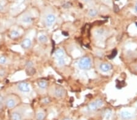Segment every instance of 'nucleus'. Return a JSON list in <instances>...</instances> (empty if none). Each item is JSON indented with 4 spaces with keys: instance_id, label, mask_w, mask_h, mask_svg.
Here are the masks:
<instances>
[{
    "instance_id": "obj_1",
    "label": "nucleus",
    "mask_w": 137,
    "mask_h": 120,
    "mask_svg": "<svg viewBox=\"0 0 137 120\" xmlns=\"http://www.w3.org/2000/svg\"><path fill=\"white\" fill-rule=\"evenodd\" d=\"M15 92L20 94H28L31 91L30 84L26 81H20L17 82L13 87Z\"/></svg>"
},
{
    "instance_id": "obj_2",
    "label": "nucleus",
    "mask_w": 137,
    "mask_h": 120,
    "mask_svg": "<svg viewBox=\"0 0 137 120\" xmlns=\"http://www.w3.org/2000/svg\"><path fill=\"white\" fill-rule=\"evenodd\" d=\"M19 99H20L19 97L14 93H10L5 96L4 106H6L8 109H12L18 104Z\"/></svg>"
},
{
    "instance_id": "obj_3",
    "label": "nucleus",
    "mask_w": 137,
    "mask_h": 120,
    "mask_svg": "<svg viewBox=\"0 0 137 120\" xmlns=\"http://www.w3.org/2000/svg\"><path fill=\"white\" fill-rule=\"evenodd\" d=\"M77 66L80 70H89L92 66V62H91V58L88 57H85L80 58L77 62Z\"/></svg>"
},
{
    "instance_id": "obj_4",
    "label": "nucleus",
    "mask_w": 137,
    "mask_h": 120,
    "mask_svg": "<svg viewBox=\"0 0 137 120\" xmlns=\"http://www.w3.org/2000/svg\"><path fill=\"white\" fill-rule=\"evenodd\" d=\"M55 58L59 66H64L66 64L65 53L62 49H58L54 53Z\"/></svg>"
},
{
    "instance_id": "obj_5",
    "label": "nucleus",
    "mask_w": 137,
    "mask_h": 120,
    "mask_svg": "<svg viewBox=\"0 0 137 120\" xmlns=\"http://www.w3.org/2000/svg\"><path fill=\"white\" fill-rule=\"evenodd\" d=\"M104 105V102L103 100L100 99H97L95 101L91 102L88 105L87 107V110L90 112H95L99 109V108L101 107Z\"/></svg>"
},
{
    "instance_id": "obj_6",
    "label": "nucleus",
    "mask_w": 137,
    "mask_h": 120,
    "mask_svg": "<svg viewBox=\"0 0 137 120\" xmlns=\"http://www.w3.org/2000/svg\"><path fill=\"white\" fill-rule=\"evenodd\" d=\"M119 117L121 120H134L135 118V115L131 110L123 109L119 112Z\"/></svg>"
},
{
    "instance_id": "obj_7",
    "label": "nucleus",
    "mask_w": 137,
    "mask_h": 120,
    "mask_svg": "<svg viewBox=\"0 0 137 120\" xmlns=\"http://www.w3.org/2000/svg\"><path fill=\"white\" fill-rule=\"evenodd\" d=\"M56 21V16L54 13H47L44 18V24L47 27H51L54 25Z\"/></svg>"
},
{
    "instance_id": "obj_8",
    "label": "nucleus",
    "mask_w": 137,
    "mask_h": 120,
    "mask_svg": "<svg viewBox=\"0 0 137 120\" xmlns=\"http://www.w3.org/2000/svg\"><path fill=\"white\" fill-rule=\"evenodd\" d=\"M52 94L57 98H62L65 94V90L64 87L60 86H56L54 87L52 91Z\"/></svg>"
},
{
    "instance_id": "obj_9",
    "label": "nucleus",
    "mask_w": 137,
    "mask_h": 120,
    "mask_svg": "<svg viewBox=\"0 0 137 120\" xmlns=\"http://www.w3.org/2000/svg\"><path fill=\"white\" fill-rule=\"evenodd\" d=\"M106 35V30L104 28H98L95 31V37L97 39H103Z\"/></svg>"
},
{
    "instance_id": "obj_10",
    "label": "nucleus",
    "mask_w": 137,
    "mask_h": 120,
    "mask_svg": "<svg viewBox=\"0 0 137 120\" xmlns=\"http://www.w3.org/2000/svg\"><path fill=\"white\" fill-rule=\"evenodd\" d=\"M112 69V66L110 64L107 62H103L99 65V69L103 73H107L110 72Z\"/></svg>"
},
{
    "instance_id": "obj_11",
    "label": "nucleus",
    "mask_w": 137,
    "mask_h": 120,
    "mask_svg": "<svg viewBox=\"0 0 137 120\" xmlns=\"http://www.w3.org/2000/svg\"><path fill=\"white\" fill-rule=\"evenodd\" d=\"M34 21V18L32 16L29 15H26L23 16L21 19V22H22L23 24L29 25L32 24Z\"/></svg>"
},
{
    "instance_id": "obj_12",
    "label": "nucleus",
    "mask_w": 137,
    "mask_h": 120,
    "mask_svg": "<svg viewBox=\"0 0 137 120\" xmlns=\"http://www.w3.org/2000/svg\"><path fill=\"white\" fill-rule=\"evenodd\" d=\"M32 44H33V43H32L31 40L29 39V38H26L22 41L21 44V46L25 50H28V49H30L31 47Z\"/></svg>"
},
{
    "instance_id": "obj_13",
    "label": "nucleus",
    "mask_w": 137,
    "mask_h": 120,
    "mask_svg": "<svg viewBox=\"0 0 137 120\" xmlns=\"http://www.w3.org/2000/svg\"><path fill=\"white\" fill-rule=\"evenodd\" d=\"M37 84H38V87L40 88L41 89H46L48 87V83L47 82V81L44 80H41L38 81V82H37Z\"/></svg>"
},
{
    "instance_id": "obj_14",
    "label": "nucleus",
    "mask_w": 137,
    "mask_h": 120,
    "mask_svg": "<svg viewBox=\"0 0 137 120\" xmlns=\"http://www.w3.org/2000/svg\"><path fill=\"white\" fill-rule=\"evenodd\" d=\"M9 35H10V38H13V39H16V38H18V37H20V32L18 30L13 29V30H10Z\"/></svg>"
},
{
    "instance_id": "obj_15",
    "label": "nucleus",
    "mask_w": 137,
    "mask_h": 120,
    "mask_svg": "<svg viewBox=\"0 0 137 120\" xmlns=\"http://www.w3.org/2000/svg\"><path fill=\"white\" fill-rule=\"evenodd\" d=\"M12 120H22V117L21 113L18 112H14L11 115Z\"/></svg>"
},
{
    "instance_id": "obj_16",
    "label": "nucleus",
    "mask_w": 137,
    "mask_h": 120,
    "mask_svg": "<svg viewBox=\"0 0 137 120\" xmlns=\"http://www.w3.org/2000/svg\"><path fill=\"white\" fill-rule=\"evenodd\" d=\"M38 41L42 44L47 43L48 41V37L46 35H40L39 37H38Z\"/></svg>"
},
{
    "instance_id": "obj_17",
    "label": "nucleus",
    "mask_w": 137,
    "mask_h": 120,
    "mask_svg": "<svg viewBox=\"0 0 137 120\" xmlns=\"http://www.w3.org/2000/svg\"><path fill=\"white\" fill-rule=\"evenodd\" d=\"M88 14L89 17H91V18H94V17H96L98 15V10L95 9H91L88 11Z\"/></svg>"
},
{
    "instance_id": "obj_18",
    "label": "nucleus",
    "mask_w": 137,
    "mask_h": 120,
    "mask_svg": "<svg viewBox=\"0 0 137 120\" xmlns=\"http://www.w3.org/2000/svg\"><path fill=\"white\" fill-rule=\"evenodd\" d=\"M4 101H5V96L3 93L0 92V110L2 109L3 106H4Z\"/></svg>"
},
{
    "instance_id": "obj_19",
    "label": "nucleus",
    "mask_w": 137,
    "mask_h": 120,
    "mask_svg": "<svg viewBox=\"0 0 137 120\" xmlns=\"http://www.w3.org/2000/svg\"><path fill=\"white\" fill-rule=\"evenodd\" d=\"M8 58L5 56H0V65H5L8 62Z\"/></svg>"
},
{
    "instance_id": "obj_20",
    "label": "nucleus",
    "mask_w": 137,
    "mask_h": 120,
    "mask_svg": "<svg viewBox=\"0 0 137 120\" xmlns=\"http://www.w3.org/2000/svg\"><path fill=\"white\" fill-rule=\"evenodd\" d=\"M7 74V70L4 68L0 67V78H3Z\"/></svg>"
},
{
    "instance_id": "obj_21",
    "label": "nucleus",
    "mask_w": 137,
    "mask_h": 120,
    "mask_svg": "<svg viewBox=\"0 0 137 120\" xmlns=\"http://www.w3.org/2000/svg\"><path fill=\"white\" fill-rule=\"evenodd\" d=\"M111 117H112V112L110 110H107L104 114L105 119L107 120H110L111 118Z\"/></svg>"
},
{
    "instance_id": "obj_22",
    "label": "nucleus",
    "mask_w": 137,
    "mask_h": 120,
    "mask_svg": "<svg viewBox=\"0 0 137 120\" xmlns=\"http://www.w3.org/2000/svg\"><path fill=\"white\" fill-rule=\"evenodd\" d=\"M45 115L43 112H39L37 113V115H36V118L37 120H43L45 119Z\"/></svg>"
},
{
    "instance_id": "obj_23",
    "label": "nucleus",
    "mask_w": 137,
    "mask_h": 120,
    "mask_svg": "<svg viewBox=\"0 0 137 120\" xmlns=\"http://www.w3.org/2000/svg\"><path fill=\"white\" fill-rule=\"evenodd\" d=\"M4 27L2 26V24L0 22V32H2L4 30Z\"/></svg>"
},
{
    "instance_id": "obj_24",
    "label": "nucleus",
    "mask_w": 137,
    "mask_h": 120,
    "mask_svg": "<svg viewBox=\"0 0 137 120\" xmlns=\"http://www.w3.org/2000/svg\"><path fill=\"white\" fill-rule=\"evenodd\" d=\"M4 9V7L3 5L1 4L0 3V12H2V11H3Z\"/></svg>"
},
{
    "instance_id": "obj_25",
    "label": "nucleus",
    "mask_w": 137,
    "mask_h": 120,
    "mask_svg": "<svg viewBox=\"0 0 137 120\" xmlns=\"http://www.w3.org/2000/svg\"><path fill=\"white\" fill-rule=\"evenodd\" d=\"M82 1L85 2H90L91 0H82Z\"/></svg>"
},
{
    "instance_id": "obj_26",
    "label": "nucleus",
    "mask_w": 137,
    "mask_h": 120,
    "mask_svg": "<svg viewBox=\"0 0 137 120\" xmlns=\"http://www.w3.org/2000/svg\"><path fill=\"white\" fill-rule=\"evenodd\" d=\"M135 12L137 13V3L135 4Z\"/></svg>"
},
{
    "instance_id": "obj_27",
    "label": "nucleus",
    "mask_w": 137,
    "mask_h": 120,
    "mask_svg": "<svg viewBox=\"0 0 137 120\" xmlns=\"http://www.w3.org/2000/svg\"><path fill=\"white\" fill-rule=\"evenodd\" d=\"M63 120H71L70 118H65V119H64Z\"/></svg>"
}]
</instances>
